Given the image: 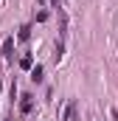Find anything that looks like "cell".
Wrapping results in <instances>:
<instances>
[{
  "label": "cell",
  "mask_w": 118,
  "mask_h": 121,
  "mask_svg": "<svg viewBox=\"0 0 118 121\" xmlns=\"http://www.w3.org/2000/svg\"><path fill=\"white\" fill-rule=\"evenodd\" d=\"M34 110V96H23V101H20V113H31Z\"/></svg>",
  "instance_id": "obj_1"
},
{
  "label": "cell",
  "mask_w": 118,
  "mask_h": 121,
  "mask_svg": "<svg viewBox=\"0 0 118 121\" xmlns=\"http://www.w3.org/2000/svg\"><path fill=\"white\" fill-rule=\"evenodd\" d=\"M3 56H11V51H14V37H8V39H3Z\"/></svg>",
  "instance_id": "obj_2"
},
{
  "label": "cell",
  "mask_w": 118,
  "mask_h": 121,
  "mask_svg": "<svg viewBox=\"0 0 118 121\" xmlns=\"http://www.w3.org/2000/svg\"><path fill=\"white\" fill-rule=\"evenodd\" d=\"M20 68H23V70H31V68H34V56H31V54H25V56L20 59Z\"/></svg>",
  "instance_id": "obj_3"
},
{
  "label": "cell",
  "mask_w": 118,
  "mask_h": 121,
  "mask_svg": "<svg viewBox=\"0 0 118 121\" xmlns=\"http://www.w3.org/2000/svg\"><path fill=\"white\" fill-rule=\"evenodd\" d=\"M31 79L34 82H42V65H34L31 68Z\"/></svg>",
  "instance_id": "obj_4"
},
{
  "label": "cell",
  "mask_w": 118,
  "mask_h": 121,
  "mask_svg": "<svg viewBox=\"0 0 118 121\" xmlns=\"http://www.w3.org/2000/svg\"><path fill=\"white\" fill-rule=\"evenodd\" d=\"M70 118H73V104H67L65 113H62V121H70Z\"/></svg>",
  "instance_id": "obj_5"
},
{
  "label": "cell",
  "mask_w": 118,
  "mask_h": 121,
  "mask_svg": "<svg viewBox=\"0 0 118 121\" xmlns=\"http://www.w3.org/2000/svg\"><path fill=\"white\" fill-rule=\"evenodd\" d=\"M28 37H31V28H28V26H23V28H20V39H28Z\"/></svg>",
  "instance_id": "obj_6"
},
{
  "label": "cell",
  "mask_w": 118,
  "mask_h": 121,
  "mask_svg": "<svg viewBox=\"0 0 118 121\" xmlns=\"http://www.w3.org/2000/svg\"><path fill=\"white\" fill-rule=\"evenodd\" d=\"M110 116H113V121H118V110H110Z\"/></svg>",
  "instance_id": "obj_7"
},
{
  "label": "cell",
  "mask_w": 118,
  "mask_h": 121,
  "mask_svg": "<svg viewBox=\"0 0 118 121\" xmlns=\"http://www.w3.org/2000/svg\"><path fill=\"white\" fill-rule=\"evenodd\" d=\"M56 3H59V0H56Z\"/></svg>",
  "instance_id": "obj_8"
}]
</instances>
